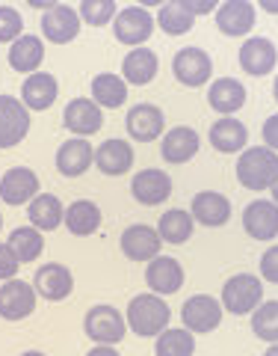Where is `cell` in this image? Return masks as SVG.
I'll list each match as a JSON object with an SVG mask.
<instances>
[{
	"mask_svg": "<svg viewBox=\"0 0 278 356\" xmlns=\"http://www.w3.org/2000/svg\"><path fill=\"white\" fill-rule=\"evenodd\" d=\"M278 178V154L266 146H252L237 158V181L246 191H270Z\"/></svg>",
	"mask_w": 278,
	"mask_h": 356,
	"instance_id": "1",
	"label": "cell"
},
{
	"mask_svg": "<svg viewBox=\"0 0 278 356\" xmlns=\"http://www.w3.org/2000/svg\"><path fill=\"white\" fill-rule=\"evenodd\" d=\"M169 318H172L169 303H166L163 297H157V294L133 297L130 306H128V315H125L128 327L137 332V336H142V339L160 336V332L169 327Z\"/></svg>",
	"mask_w": 278,
	"mask_h": 356,
	"instance_id": "2",
	"label": "cell"
},
{
	"mask_svg": "<svg viewBox=\"0 0 278 356\" xmlns=\"http://www.w3.org/2000/svg\"><path fill=\"white\" fill-rule=\"evenodd\" d=\"M222 309H228L231 315H252L254 309L263 303V285L258 276L252 273H237L222 285Z\"/></svg>",
	"mask_w": 278,
	"mask_h": 356,
	"instance_id": "3",
	"label": "cell"
},
{
	"mask_svg": "<svg viewBox=\"0 0 278 356\" xmlns=\"http://www.w3.org/2000/svg\"><path fill=\"white\" fill-rule=\"evenodd\" d=\"M83 330L95 344H119L128 332V321L116 306L101 303V306H92L86 312Z\"/></svg>",
	"mask_w": 278,
	"mask_h": 356,
	"instance_id": "4",
	"label": "cell"
},
{
	"mask_svg": "<svg viewBox=\"0 0 278 356\" xmlns=\"http://www.w3.org/2000/svg\"><path fill=\"white\" fill-rule=\"evenodd\" d=\"M30 134V110L21 98L0 95V149L18 146Z\"/></svg>",
	"mask_w": 278,
	"mask_h": 356,
	"instance_id": "5",
	"label": "cell"
},
{
	"mask_svg": "<svg viewBox=\"0 0 278 356\" xmlns=\"http://www.w3.org/2000/svg\"><path fill=\"white\" fill-rule=\"evenodd\" d=\"M113 33L121 44L142 48L154 33V18H151V13H146V6H128V9H121V13H116Z\"/></svg>",
	"mask_w": 278,
	"mask_h": 356,
	"instance_id": "6",
	"label": "cell"
},
{
	"mask_svg": "<svg viewBox=\"0 0 278 356\" xmlns=\"http://www.w3.org/2000/svg\"><path fill=\"white\" fill-rule=\"evenodd\" d=\"M222 303L216 297H210V294H196L190 297L184 303L181 309V321H184V327L193 332H214L219 324H222Z\"/></svg>",
	"mask_w": 278,
	"mask_h": 356,
	"instance_id": "7",
	"label": "cell"
},
{
	"mask_svg": "<svg viewBox=\"0 0 278 356\" xmlns=\"http://www.w3.org/2000/svg\"><path fill=\"white\" fill-rule=\"evenodd\" d=\"M33 288H36L39 297L51 300V303H60V300H65L74 291V276L65 264L48 261V264L39 267L36 276H33Z\"/></svg>",
	"mask_w": 278,
	"mask_h": 356,
	"instance_id": "8",
	"label": "cell"
},
{
	"mask_svg": "<svg viewBox=\"0 0 278 356\" xmlns=\"http://www.w3.org/2000/svg\"><path fill=\"white\" fill-rule=\"evenodd\" d=\"M36 309V288L21 282V280H6L0 285V318L3 321H24Z\"/></svg>",
	"mask_w": 278,
	"mask_h": 356,
	"instance_id": "9",
	"label": "cell"
},
{
	"mask_svg": "<svg viewBox=\"0 0 278 356\" xmlns=\"http://www.w3.org/2000/svg\"><path fill=\"white\" fill-rule=\"evenodd\" d=\"M80 33V15L71 6L57 3L53 9H44L42 13V36L53 42V44H69L77 39Z\"/></svg>",
	"mask_w": 278,
	"mask_h": 356,
	"instance_id": "10",
	"label": "cell"
},
{
	"mask_svg": "<svg viewBox=\"0 0 278 356\" xmlns=\"http://www.w3.org/2000/svg\"><path fill=\"white\" fill-rule=\"evenodd\" d=\"M163 241L157 235V229L146 226V222H137V226H128L121 232V252L128 255L130 261H151L160 255Z\"/></svg>",
	"mask_w": 278,
	"mask_h": 356,
	"instance_id": "11",
	"label": "cell"
},
{
	"mask_svg": "<svg viewBox=\"0 0 278 356\" xmlns=\"http://www.w3.org/2000/svg\"><path fill=\"white\" fill-rule=\"evenodd\" d=\"M62 122H65V128H69L71 134H77V137H89V134L101 131L104 110L98 107L92 98H71V102L65 104V110H62Z\"/></svg>",
	"mask_w": 278,
	"mask_h": 356,
	"instance_id": "12",
	"label": "cell"
},
{
	"mask_svg": "<svg viewBox=\"0 0 278 356\" xmlns=\"http://www.w3.org/2000/svg\"><path fill=\"white\" fill-rule=\"evenodd\" d=\"M210 69H214V63H210L207 51H202V48H181L175 54V60H172V72L184 86L207 83L210 81Z\"/></svg>",
	"mask_w": 278,
	"mask_h": 356,
	"instance_id": "13",
	"label": "cell"
},
{
	"mask_svg": "<svg viewBox=\"0 0 278 356\" xmlns=\"http://www.w3.org/2000/svg\"><path fill=\"white\" fill-rule=\"evenodd\" d=\"M146 282L154 294H163L169 297L175 291H181L184 285V267L172 255H157V259L148 261V270H146Z\"/></svg>",
	"mask_w": 278,
	"mask_h": 356,
	"instance_id": "14",
	"label": "cell"
},
{
	"mask_svg": "<svg viewBox=\"0 0 278 356\" xmlns=\"http://www.w3.org/2000/svg\"><path fill=\"white\" fill-rule=\"evenodd\" d=\"M33 196H39V178L27 166H12L0 178V202L6 205H24Z\"/></svg>",
	"mask_w": 278,
	"mask_h": 356,
	"instance_id": "15",
	"label": "cell"
},
{
	"mask_svg": "<svg viewBox=\"0 0 278 356\" xmlns=\"http://www.w3.org/2000/svg\"><path fill=\"white\" fill-rule=\"evenodd\" d=\"M130 193L139 205H160L172 196V178L163 170H142L133 175Z\"/></svg>",
	"mask_w": 278,
	"mask_h": 356,
	"instance_id": "16",
	"label": "cell"
},
{
	"mask_svg": "<svg viewBox=\"0 0 278 356\" xmlns=\"http://www.w3.org/2000/svg\"><path fill=\"white\" fill-rule=\"evenodd\" d=\"M275 63H278V51H275V44L270 39L252 36V39L243 42V48H240V65H243V72H246V74L263 77V74H270L275 69Z\"/></svg>",
	"mask_w": 278,
	"mask_h": 356,
	"instance_id": "17",
	"label": "cell"
},
{
	"mask_svg": "<svg viewBox=\"0 0 278 356\" xmlns=\"http://www.w3.org/2000/svg\"><path fill=\"white\" fill-rule=\"evenodd\" d=\"M125 125H128V134L137 143H154L163 134L166 116H163V110L154 107V104H137V107L128 110Z\"/></svg>",
	"mask_w": 278,
	"mask_h": 356,
	"instance_id": "18",
	"label": "cell"
},
{
	"mask_svg": "<svg viewBox=\"0 0 278 356\" xmlns=\"http://www.w3.org/2000/svg\"><path fill=\"white\" fill-rule=\"evenodd\" d=\"M243 229L254 241H272L278 235V205L258 199L243 211Z\"/></svg>",
	"mask_w": 278,
	"mask_h": 356,
	"instance_id": "19",
	"label": "cell"
},
{
	"mask_svg": "<svg viewBox=\"0 0 278 356\" xmlns=\"http://www.w3.org/2000/svg\"><path fill=\"white\" fill-rule=\"evenodd\" d=\"M254 6L249 0H225L216 9V27L225 33V36H249L254 27Z\"/></svg>",
	"mask_w": 278,
	"mask_h": 356,
	"instance_id": "20",
	"label": "cell"
},
{
	"mask_svg": "<svg viewBox=\"0 0 278 356\" xmlns=\"http://www.w3.org/2000/svg\"><path fill=\"white\" fill-rule=\"evenodd\" d=\"M92 163H95V149L89 146L86 137H71V140H65L62 146H60V152H57V170H60L65 178L83 175Z\"/></svg>",
	"mask_w": 278,
	"mask_h": 356,
	"instance_id": "21",
	"label": "cell"
},
{
	"mask_svg": "<svg viewBox=\"0 0 278 356\" xmlns=\"http://www.w3.org/2000/svg\"><path fill=\"white\" fill-rule=\"evenodd\" d=\"M60 95L57 77L48 72H33L24 83H21V102L27 110H48Z\"/></svg>",
	"mask_w": 278,
	"mask_h": 356,
	"instance_id": "22",
	"label": "cell"
},
{
	"mask_svg": "<svg viewBox=\"0 0 278 356\" xmlns=\"http://www.w3.org/2000/svg\"><path fill=\"white\" fill-rule=\"evenodd\" d=\"M95 166L104 175H125L133 166V149L128 140H104L95 149Z\"/></svg>",
	"mask_w": 278,
	"mask_h": 356,
	"instance_id": "23",
	"label": "cell"
},
{
	"mask_svg": "<svg viewBox=\"0 0 278 356\" xmlns=\"http://www.w3.org/2000/svg\"><path fill=\"white\" fill-rule=\"evenodd\" d=\"M193 220L202 222L207 229H219L231 220V202L222 193L214 191H202L193 199Z\"/></svg>",
	"mask_w": 278,
	"mask_h": 356,
	"instance_id": "24",
	"label": "cell"
},
{
	"mask_svg": "<svg viewBox=\"0 0 278 356\" xmlns=\"http://www.w3.org/2000/svg\"><path fill=\"white\" fill-rule=\"evenodd\" d=\"M157 54L148 48H133L125 60H121V77L128 86H148L157 77Z\"/></svg>",
	"mask_w": 278,
	"mask_h": 356,
	"instance_id": "25",
	"label": "cell"
},
{
	"mask_svg": "<svg viewBox=\"0 0 278 356\" xmlns=\"http://www.w3.org/2000/svg\"><path fill=\"white\" fill-rule=\"evenodd\" d=\"M207 104L222 116H231L246 104V86L234 77H219V81L210 83L207 89Z\"/></svg>",
	"mask_w": 278,
	"mask_h": 356,
	"instance_id": "26",
	"label": "cell"
},
{
	"mask_svg": "<svg viewBox=\"0 0 278 356\" xmlns=\"http://www.w3.org/2000/svg\"><path fill=\"white\" fill-rule=\"evenodd\" d=\"M198 134L193 128H186V125H177L172 128L169 134L163 137L160 143V154L169 163H186V161H193L196 154H198Z\"/></svg>",
	"mask_w": 278,
	"mask_h": 356,
	"instance_id": "27",
	"label": "cell"
},
{
	"mask_svg": "<svg viewBox=\"0 0 278 356\" xmlns=\"http://www.w3.org/2000/svg\"><path fill=\"white\" fill-rule=\"evenodd\" d=\"M62 222H65V229L77 238L95 235L98 226H101V208H98L95 202H89V199H77V202H71L69 208H65Z\"/></svg>",
	"mask_w": 278,
	"mask_h": 356,
	"instance_id": "28",
	"label": "cell"
},
{
	"mask_svg": "<svg viewBox=\"0 0 278 356\" xmlns=\"http://www.w3.org/2000/svg\"><path fill=\"white\" fill-rule=\"evenodd\" d=\"M44 60V44L39 36H30V33H21L9 48V65L21 74H33Z\"/></svg>",
	"mask_w": 278,
	"mask_h": 356,
	"instance_id": "29",
	"label": "cell"
},
{
	"mask_svg": "<svg viewBox=\"0 0 278 356\" xmlns=\"http://www.w3.org/2000/svg\"><path fill=\"white\" fill-rule=\"evenodd\" d=\"M249 143V131L243 122L231 119V116H222L214 128H210V146L216 152H225V154H234L243 152Z\"/></svg>",
	"mask_w": 278,
	"mask_h": 356,
	"instance_id": "30",
	"label": "cell"
},
{
	"mask_svg": "<svg viewBox=\"0 0 278 356\" xmlns=\"http://www.w3.org/2000/svg\"><path fill=\"white\" fill-rule=\"evenodd\" d=\"M62 214H65V208H62V202H60V199L53 196V193H39V196L30 199L27 217H30V222H33V226H36L39 232H53V229H60Z\"/></svg>",
	"mask_w": 278,
	"mask_h": 356,
	"instance_id": "31",
	"label": "cell"
},
{
	"mask_svg": "<svg viewBox=\"0 0 278 356\" xmlns=\"http://www.w3.org/2000/svg\"><path fill=\"white\" fill-rule=\"evenodd\" d=\"M193 232H196V220L190 211H184V208H169L157 220V235L166 243H186L193 238Z\"/></svg>",
	"mask_w": 278,
	"mask_h": 356,
	"instance_id": "32",
	"label": "cell"
},
{
	"mask_svg": "<svg viewBox=\"0 0 278 356\" xmlns=\"http://www.w3.org/2000/svg\"><path fill=\"white\" fill-rule=\"evenodd\" d=\"M92 102L98 107H121L128 102V83H125V77H119L113 72H104V74H98L95 81H92Z\"/></svg>",
	"mask_w": 278,
	"mask_h": 356,
	"instance_id": "33",
	"label": "cell"
},
{
	"mask_svg": "<svg viewBox=\"0 0 278 356\" xmlns=\"http://www.w3.org/2000/svg\"><path fill=\"white\" fill-rule=\"evenodd\" d=\"M157 24L166 36H184L196 24V15L184 6V0H166L157 13Z\"/></svg>",
	"mask_w": 278,
	"mask_h": 356,
	"instance_id": "34",
	"label": "cell"
},
{
	"mask_svg": "<svg viewBox=\"0 0 278 356\" xmlns=\"http://www.w3.org/2000/svg\"><path fill=\"white\" fill-rule=\"evenodd\" d=\"M9 250L15 252V259L21 264H30V261H36L42 250H44V238H42V232L36 226H21L15 229L12 235H9Z\"/></svg>",
	"mask_w": 278,
	"mask_h": 356,
	"instance_id": "35",
	"label": "cell"
},
{
	"mask_svg": "<svg viewBox=\"0 0 278 356\" xmlns=\"http://www.w3.org/2000/svg\"><path fill=\"white\" fill-rule=\"evenodd\" d=\"M157 341H154V353L157 356H193L196 350V339L190 330H172L166 327L160 336H154Z\"/></svg>",
	"mask_w": 278,
	"mask_h": 356,
	"instance_id": "36",
	"label": "cell"
},
{
	"mask_svg": "<svg viewBox=\"0 0 278 356\" xmlns=\"http://www.w3.org/2000/svg\"><path fill=\"white\" fill-rule=\"evenodd\" d=\"M252 330L261 341H278V300H266L252 312Z\"/></svg>",
	"mask_w": 278,
	"mask_h": 356,
	"instance_id": "37",
	"label": "cell"
},
{
	"mask_svg": "<svg viewBox=\"0 0 278 356\" xmlns=\"http://www.w3.org/2000/svg\"><path fill=\"white\" fill-rule=\"evenodd\" d=\"M116 0H83L80 9H77V15H80V21H86V24L92 27H104L110 24V21L116 18Z\"/></svg>",
	"mask_w": 278,
	"mask_h": 356,
	"instance_id": "38",
	"label": "cell"
},
{
	"mask_svg": "<svg viewBox=\"0 0 278 356\" xmlns=\"http://www.w3.org/2000/svg\"><path fill=\"white\" fill-rule=\"evenodd\" d=\"M21 33H24L21 13H15L12 6H0V42H15Z\"/></svg>",
	"mask_w": 278,
	"mask_h": 356,
	"instance_id": "39",
	"label": "cell"
},
{
	"mask_svg": "<svg viewBox=\"0 0 278 356\" xmlns=\"http://www.w3.org/2000/svg\"><path fill=\"white\" fill-rule=\"evenodd\" d=\"M21 261L15 259V252L9 250V243H0V280H15Z\"/></svg>",
	"mask_w": 278,
	"mask_h": 356,
	"instance_id": "40",
	"label": "cell"
},
{
	"mask_svg": "<svg viewBox=\"0 0 278 356\" xmlns=\"http://www.w3.org/2000/svg\"><path fill=\"white\" fill-rule=\"evenodd\" d=\"M261 276H263L266 282H275L278 285V243L261 255Z\"/></svg>",
	"mask_w": 278,
	"mask_h": 356,
	"instance_id": "41",
	"label": "cell"
},
{
	"mask_svg": "<svg viewBox=\"0 0 278 356\" xmlns=\"http://www.w3.org/2000/svg\"><path fill=\"white\" fill-rule=\"evenodd\" d=\"M263 143H266V149L278 152V113H272L263 122Z\"/></svg>",
	"mask_w": 278,
	"mask_h": 356,
	"instance_id": "42",
	"label": "cell"
},
{
	"mask_svg": "<svg viewBox=\"0 0 278 356\" xmlns=\"http://www.w3.org/2000/svg\"><path fill=\"white\" fill-rule=\"evenodd\" d=\"M184 6L190 9L193 15H207V13H216L219 0H184Z\"/></svg>",
	"mask_w": 278,
	"mask_h": 356,
	"instance_id": "43",
	"label": "cell"
},
{
	"mask_svg": "<svg viewBox=\"0 0 278 356\" xmlns=\"http://www.w3.org/2000/svg\"><path fill=\"white\" fill-rule=\"evenodd\" d=\"M86 356H119V350L113 348V344H95V348L89 350Z\"/></svg>",
	"mask_w": 278,
	"mask_h": 356,
	"instance_id": "44",
	"label": "cell"
},
{
	"mask_svg": "<svg viewBox=\"0 0 278 356\" xmlns=\"http://www.w3.org/2000/svg\"><path fill=\"white\" fill-rule=\"evenodd\" d=\"M263 13H270V15H278V0H258Z\"/></svg>",
	"mask_w": 278,
	"mask_h": 356,
	"instance_id": "45",
	"label": "cell"
},
{
	"mask_svg": "<svg viewBox=\"0 0 278 356\" xmlns=\"http://www.w3.org/2000/svg\"><path fill=\"white\" fill-rule=\"evenodd\" d=\"M27 3L36 6V9H53V6L60 3V0H27Z\"/></svg>",
	"mask_w": 278,
	"mask_h": 356,
	"instance_id": "46",
	"label": "cell"
},
{
	"mask_svg": "<svg viewBox=\"0 0 278 356\" xmlns=\"http://www.w3.org/2000/svg\"><path fill=\"white\" fill-rule=\"evenodd\" d=\"M166 0H139V6H163Z\"/></svg>",
	"mask_w": 278,
	"mask_h": 356,
	"instance_id": "47",
	"label": "cell"
},
{
	"mask_svg": "<svg viewBox=\"0 0 278 356\" xmlns=\"http://www.w3.org/2000/svg\"><path fill=\"white\" fill-rule=\"evenodd\" d=\"M263 356H278V341L275 344H270V348H266V353Z\"/></svg>",
	"mask_w": 278,
	"mask_h": 356,
	"instance_id": "48",
	"label": "cell"
},
{
	"mask_svg": "<svg viewBox=\"0 0 278 356\" xmlns=\"http://www.w3.org/2000/svg\"><path fill=\"white\" fill-rule=\"evenodd\" d=\"M270 191H272V202H275V205H278V178H275V184H272V187H270Z\"/></svg>",
	"mask_w": 278,
	"mask_h": 356,
	"instance_id": "49",
	"label": "cell"
},
{
	"mask_svg": "<svg viewBox=\"0 0 278 356\" xmlns=\"http://www.w3.org/2000/svg\"><path fill=\"white\" fill-rule=\"evenodd\" d=\"M272 95H275V104H278V77H275V83H272Z\"/></svg>",
	"mask_w": 278,
	"mask_h": 356,
	"instance_id": "50",
	"label": "cell"
},
{
	"mask_svg": "<svg viewBox=\"0 0 278 356\" xmlns=\"http://www.w3.org/2000/svg\"><path fill=\"white\" fill-rule=\"evenodd\" d=\"M21 356H44L42 350H27V353H21Z\"/></svg>",
	"mask_w": 278,
	"mask_h": 356,
	"instance_id": "51",
	"label": "cell"
},
{
	"mask_svg": "<svg viewBox=\"0 0 278 356\" xmlns=\"http://www.w3.org/2000/svg\"><path fill=\"white\" fill-rule=\"evenodd\" d=\"M0 229H3V217H0Z\"/></svg>",
	"mask_w": 278,
	"mask_h": 356,
	"instance_id": "52",
	"label": "cell"
}]
</instances>
